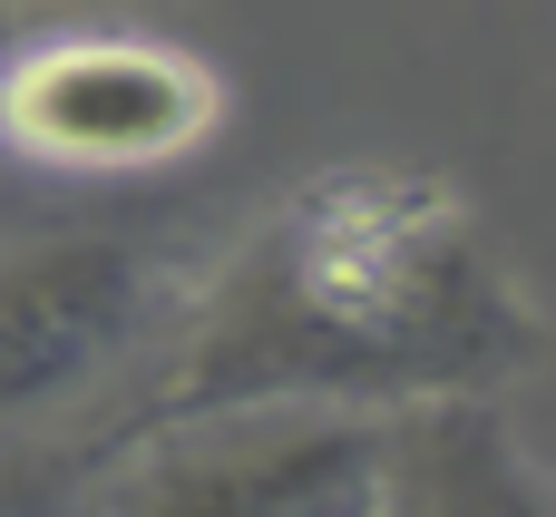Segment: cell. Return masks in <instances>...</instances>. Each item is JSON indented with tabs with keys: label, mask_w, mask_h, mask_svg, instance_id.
I'll list each match as a JSON object with an SVG mask.
<instances>
[{
	"label": "cell",
	"mask_w": 556,
	"mask_h": 517,
	"mask_svg": "<svg viewBox=\"0 0 556 517\" xmlns=\"http://www.w3.org/2000/svg\"><path fill=\"white\" fill-rule=\"evenodd\" d=\"M538 362L547 313L479 205H459L440 176L332 166L283 186L195 283L156 391L117 430L215 401L381 411L410 391H518Z\"/></svg>",
	"instance_id": "1"
},
{
	"label": "cell",
	"mask_w": 556,
	"mask_h": 517,
	"mask_svg": "<svg viewBox=\"0 0 556 517\" xmlns=\"http://www.w3.org/2000/svg\"><path fill=\"white\" fill-rule=\"evenodd\" d=\"M88 508L186 517H371L381 499V411L362 401H215L176 420L108 430V459L78 469Z\"/></svg>",
	"instance_id": "2"
},
{
	"label": "cell",
	"mask_w": 556,
	"mask_h": 517,
	"mask_svg": "<svg viewBox=\"0 0 556 517\" xmlns=\"http://www.w3.org/2000/svg\"><path fill=\"white\" fill-rule=\"evenodd\" d=\"M225 127V78L137 29H49L0 39V147L49 176H156Z\"/></svg>",
	"instance_id": "3"
},
{
	"label": "cell",
	"mask_w": 556,
	"mask_h": 517,
	"mask_svg": "<svg viewBox=\"0 0 556 517\" xmlns=\"http://www.w3.org/2000/svg\"><path fill=\"white\" fill-rule=\"evenodd\" d=\"M166 254L127 225L0 235V430L59 411L166 313Z\"/></svg>",
	"instance_id": "4"
},
{
	"label": "cell",
	"mask_w": 556,
	"mask_h": 517,
	"mask_svg": "<svg viewBox=\"0 0 556 517\" xmlns=\"http://www.w3.org/2000/svg\"><path fill=\"white\" fill-rule=\"evenodd\" d=\"M556 479L508 420V391H410L381 401V499L371 517H547Z\"/></svg>",
	"instance_id": "5"
},
{
	"label": "cell",
	"mask_w": 556,
	"mask_h": 517,
	"mask_svg": "<svg viewBox=\"0 0 556 517\" xmlns=\"http://www.w3.org/2000/svg\"><path fill=\"white\" fill-rule=\"evenodd\" d=\"M10 20H98V10H117V0H0Z\"/></svg>",
	"instance_id": "6"
},
{
	"label": "cell",
	"mask_w": 556,
	"mask_h": 517,
	"mask_svg": "<svg viewBox=\"0 0 556 517\" xmlns=\"http://www.w3.org/2000/svg\"><path fill=\"white\" fill-rule=\"evenodd\" d=\"M10 29H20V20H10V10H0V39H10Z\"/></svg>",
	"instance_id": "7"
}]
</instances>
